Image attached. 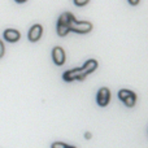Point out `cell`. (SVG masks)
I'll return each instance as SVG.
<instances>
[{
	"mask_svg": "<svg viewBox=\"0 0 148 148\" xmlns=\"http://www.w3.org/2000/svg\"><path fill=\"white\" fill-rule=\"evenodd\" d=\"M74 1V5L75 7H84L90 3V0H73Z\"/></svg>",
	"mask_w": 148,
	"mask_h": 148,
	"instance_id": "cell-11",
	"label": "cell"
},
{
	"mask_svg": "<svg viewBox=\"0 0 148 148\" xmlns=\"http://www.w3.org/2000/svg\"><path fill=\"white\" fill-rule=\"evenodd\" d=\"M52 60H53V62L57 66H61V65L65 64L66 55H65V51L61 47H59V46L53 47V49H52Z\"/></svg>",
	"mask_w": 148,
	"mask_h": 148,
	"instance_id": "cell-6",
	"label": "cell"
},
{
	"mask_svg": "<svg viewBox=\"0 0 148 148\" xmlns=\"http://www.w3.org/2000/svg\"><path fill=\"white\" fill-rule=\"evenodd\" d=\"M4 39L7 42H9V43H16V42L20 40L21 38V34L18 30H14V29H7V30L4 31Z\"/></svg>",
	"mask_w": 148,
	"mask_h": 148,
	"instance_id": "cell-8",
	"label": "cell"
},
{
	"mask_svg": "<svg viewBox=\"0 0 148 148\" xmlns=\"http://www.w3.org/2000/svg\"><path fill=\"white\" fill-rule=\"evenodd\" d=\"M97 69V61L95 59H90L87 60L86 62L83 64V66H82V70H83L86 74H91L94 73L95 70Z\"/></svg>",
	"mask_w": 148,
	"mask_h": 148,
	"instance_id": "cell-9",
	"label": "cell"
},
{
	"mask_svg": "<svg viewBox=\"0 0 148 148\" xmlns=\"http://www.w3.org/2000/svg\"><path fill=\"white\" fill-rule=\"evenodd\" d=\"M87 74L82 70V68H75V69L66 70L62 74V79L65 82H74V81H83Z\"/></svg>",
	"mask_w": 148,
	"mask_h": 148,
	"instance_id": "cell-3",
	"label": "cell"
},
{
	"mask_svg": "<svg viewBox=\"0 0 148 148\" xmlns=\"http://www.w3.org/2000/svg\"><path fill=\"white\" fill-rule=\"evenodd\" d=\"M75 20V17L70 12H64L60 14L57 20V35L65 36L68 33H70V23Z\"/></svg>",
	"mask_w": 148,
	"mask_h": 148,
	"instance_id": "cell-1",
	"label": "cell"
},
{
	"mask_svg": "<svg viewBox=\"0 0 148 148\" xmlns=\"http://www.w3.org/2000/svg\"><path fill=\"white\" fill-rule=\"evenodd\" d=\"M127 1H129V4L130 5H138L140 0H127Z\"/></svg>",
	"mask_w": 148,
	"mask_h": 148,
	"instance_id": "cell-13",
	"label": "cell"
},
{
	"mask_svg": "<svg viewBox=\"0 0 148 148\" xmlns=\"http://www.w3.org/2000/svg\"><path fill=\"white\" fill-rule=\"evenodd\" d=\"M110 101V91L107 87H101L99 88L96 94V103L99 107H107Z\"/></svg>",
	"mask_w": 148,
	"mask_h": 148,
	"instance_id": "cell-5",
	"label": "cell"
},
{
	"mask_svg": "<svg viewBox=\"0 0 148 148\" xmlns=\"http://www.w3.org/2000/svg\"><path fill=\"white\" fill-rule=\"evenodd\" d=\"M16 1L20 3V4H21V3H25V1H27V0H16Z\"/></svg>",
	"mask_w": 148,
	"mask_h": 148,
	"instance_id": "cell-15",
	"label": "cell"
},
{
	"mask_svg": "<svg viewBox=\"0 0 148 148\" xmlns=\"http://www.w3.org/2000/svg\"><path fill=\"white\" fill-rule=\"evenodd\" d=\"M51 148H77L74 146H69V144L64 143V142H53L51 144Z\"/></svg>",
	"mask_w": 148,
	"mask_h": 148,
	"instance_id": "cell-10",
	"label": "cell"
},
{
	"mask_svg": "<svg viewBox=\"0 0 148 148\" xmlns=\"http://www.w3.org/2000/svg\"><path fill=\"white\" fill-rule=\"evenodd\" d=\"M42 35H43V26L39 25V23H36V25H33L30 27L29 34H27V38H29L30 42L35 43V42H38L39 39L42 38Z\"/></svg>",
	"mask_w": 148,
	"mask_h": 148,
	"instance_id": "cell-7",
	"label": "cell"
},
{
	"mask_svg": "<svg viewBox=\"0 0 148 148\" xmlns=\"http://www.w3.org/2000/svg\"><path fill=\"white\" fill-rule=\"evenodd\" d=\"M4 52H5V48H4V43L0 40V59L4 56Z\"/></svg>",
	"mask_w": 148,
	"mask_h": 148,
	"instance_id": "cell-12",
	"label": "cell"
},
{
	"mask_svg": "<svg viewBox=\"0 0 148 148\" xmlns=\"http://www.w3.org/2000/svg\"><path fill=\"white\" fill-rule=\"evenodd\" d=\"M92 23L87 22V21H77L74 20L72 23H70V31L77 34H88L90 31L92 30Z\"/></svg>",
	"mask_w": 148,
	"mask_h": 148,
	"instance_id": "cell-4",
	"label": "cell"
},
{
	"mask_svg": "<svg viewBox=\"0 0 148 148\" xmlns=\"http://www.w3.org/2000/svg\"><path fill=\"white\" fill-rule=\"evenodd\" d=\"M84 138H86V139H91L92 138V134L87 131V133H84Z\"/></svg>",
	"mask_w": 148,
	"mask_h": 148,
	"instance_id": "cell-14",
	"label": "cell"
},
{
	"mask_svg": "<svg viewBox=\"0 0 148 148\" xmlns=\"http://www.w3.org/2000/svg\"><path fill=\"white\" fill-rule=\"evenodd\" d=\"M118 99L123 103L127 108H133L136 104V94L131 90L122 88L118 91Z\"/></svg>",
	"mask_w": 148,
	"mask_h": 148,
	"instance_id": "cell-2",
	"label": "cell"
}]
</instances>
